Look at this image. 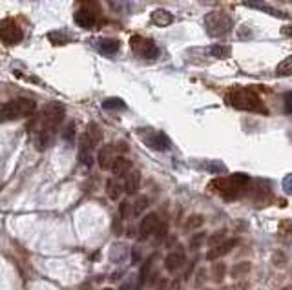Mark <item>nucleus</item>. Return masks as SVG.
I'll return each instance as SVG.
<instances>
[{"instance_id": "2", "label": "nucleus", "mask_w": 292, "mask_h": 290, "mask_svg": "<svg viewBox=\"0 0 292 290\" xmlns=\"http://www.w3.org/2000/svg\"><path fill=\"white\" fill-rule=\"evenodd\" d=\"M226 102L236 110H243V112H254V113H268L263 100L256 95L254 91L248 88H234L226 95Z\"/></svg>"}, {"instance_id": "12", "label": "nucleus", "mask_w": 292, "mask_h": 290, "mask_svg": "<svg viewBox=\"0 0 292 290\" xmlns=\"http://www.w3.org/2000/svg\"><path fill=\"white\" fill-rule=\"evenodd\" d=\"M97 17H99L97 13L90 11V9H84V8H79L75 11V15H73V18H75V24L80 26V28H84V29L93 28V26H95V22H97Z\"/></svg>"}, {"instance_id": "7", "label": "nucleus", "mask_w": 292, "mask_h": 290, "mask_svg": "<svg viewBox=\"0 0 292 290\" xmlns=\"http://www.w3.org/2000/svg\"><path fill=\"white\" fill-rule=\"evenodd\" d=\"M139 135H141L142 142H144L148 148L155 150V152H166L172 146L168 135L163 132H155V130L146 128V130H139Z\"/></svg>"}, {"instance_id": "31", "label": "nucleus", "mask_w": 292, "mask_h": 290, "mask_svg": "<svg viewBox=\"0 0 292 290\" xmlns=\"http://www.w3.org/2000/svg\"><path fill=\"white\" fill-rule=\"evenodd\" d=\"M225 236H226V230H217V232H214L212 236H208V241H206V243H208V246H216L225 241Z\"/></svg>"}, {"instance_id": "32", "label": "nucleus", "mask_w": 292, "mask_h": 290, "mask_svg": "<svg viewBox=\"0 0 292 290\" xmlns=\"http://www.w3.org/2000/svg\"><path fill=\"white\" fill-rule=\"evenodd\" d=\"M77 4H79V8L90 9V11L97 13V15L100 13V8H99V4H97V0H77Z\"/></svg>"}, {"instance_id": "10", "label": "nucleus", "mask_w": 292, "mask_h": 290, "mask_svg": "<svg viewBox=\"0 0 292 290\" xmlns=\"http://www.w3.org/2000/svg\"><path fill=\"white\" fill-rule=\"evenodd\" d=\"M117 146L113 144H106L99 150V155H97V161H99V166L102 170H112L113 162L117 161V157H121V155H117Z\"/></svg>"}, {"instance_id": "23", "label": "nucleus", "mask_w": 292, "mask_h": 290, "mask_svg": "<svg viewBox=\"0 0 292 290\" xmlns=\"http://www.w3.org/2000/svg\"><path fill=\"white\" fill-rule=\"evenodd\" d=\"M148 208V197H144V195H139L137 199L132 203V217H139L142 214V212Z\"/></svg>"}, {"instance_id": "16", "label": "nucleus", "mask_w": 292, "mask_h": 290, "mask_svg": "<svg viewBox=\"0 0 292 290\" xmlns=\"http://www.w3.org/2000/svg\"><path fill=\"white\" fill-rule=\"evenodd\" d=\"M183 265H184L183 252H172V254H168L166 259H164V268H166L168 272H177Z\"/></svg>"}, {"instance_id": "39", "label": "nucleus", "mask_w": 292, "mask_h": 290, "mask_svg": "<svg viewBox=\"0 0 292 290\" xmlns=\"http://www.w3.org/2000/svg\"><path fill=\"white\" fill-rule=\"evenodd\" d=\"M204 272L206 270H199V274H197V285L201 286V283H203V279H204Z\"/></svg>"}, {"instance_id": "27", "label": "nucleus", "mask_w": 292, "mask_h": 290, "mask_svg": "<svg viewBox=\"0 0 292 290\" xmlns=\"http://www.w3.org/2000/svg\"><path fill=\"white\" fill-rule=\"evenodd\" d=\"M276 73L280 75V77H288V75H292V55L287 58H283V60L278 64Z\"/></svg>"}, {"instance_id": "28", "label": "nucleus", "mask_w": 292, "mask_h": 290, "mask_svg": "<svg viewBox=\"0 0 292 290\" xmlns=\"http://www.w3.org/2000/svg\"><path fill=\"white\" fill-rule=\"evenodd\" d=\"M204 241H206V234H204V232L194 234V236L190 237V241H188V248H190V250H199L201 246L204 245Z\"/></svg>"}, {"instance_id": "29", "label": "nucleus", "mask_w": 292, "mask_h": 290, "mask_svg": "<svg viewBox=\"0 0 292 290\" xmlns=\"http://www.w3.org/2000/svg\"><path fill=\"white\" fill-rule=\"evenodd\" d=\"M225 274H226V266L225 263H216L212 268V278L216 283H221L225 279Z\"/></svg>"}, {"instance_id": "11", "label": "nucleus", "mask_w": 292, "mask_h": 290, "mask_svg": "<svg viewBox=\"0 0 292 290\" xmlns=\"http://www.w3.org/2000/svg\"><path fill=\"white\" fill-rule=\"evenodd\" d=\"M238 243H239L238 239H225L223 243H219V245L210 246V250L206 252V259H208V261H217L219 257H223V256H226V254L232 252Z\"/></svg>"}, {"instance_id": "3", "label": "nucleus", "mask_w": 292, "mask_h": 290, "mask_svg": "<svg viewBox=\"0 0 292 290\" xmlns=\"http://www.w3.org/2000/svg\"><path fill=\"white\" fill-rule=\"evenodd\" d=\"M251 184V177L246 174H234L225 179H216L212 181V188L225 197L226 201L238 199L239 195L245 194V190Z\"/></svg>"}, {"instance_id": "41", "label": "nucleus", "mask_w": 292, "mask_h": 290, "mask_svg": "<svg viewBox=\"0 0 292 290\" xmlns=\"http://www.w3.org/2000/svg\"><path fill=\"white\" fill-rule=\"evenodd\" d=\"M105 290H112V288H105Z\"/></svg>"}, {"instance_id": "4", "label": "nucleus", "mask_w": 292, "mask_h": 290, "mask_svg": "<svg viewBox=\"0 0 292 290\" xmlns=\"http://www.w3.org/2000/svg\"><path fill=\"white\" fill-rule=\"evenodd\" d=\"M37 104L31 99H15L0 106V122H9V120H17L22 117H31L35 115Z\"/></svg>"}, {"instance_id": "30", "label": "nucleus", "mask_w": 292, "mask_h": 290, "mask_svg": "<svg viewBox=\"0 0 292 290\" xmlns=\"http://www.w3.org/2000/svg\"><path fill=\"white\" fill-rule=\"evenodd\" d=\"M203 216H199V214H194V216L188 217V221L184 223V230H194V228H199L201 224H203Z\"/></svg>"}, {"instance_id": "19", "label": "nucleus", "mask_w": 292, "mask_h": 290, "mask_svg": "<svg viewBox=\"0 0 292 290\" xmlns=\"http://www.w3.org/2000/svg\"><path fill=\"white\" fill-rule=\"evenodd\" d=\"M132 170H134V166H132V162L124 157H117V161L113 162V166H112V172L115 177H124V175Z\"/></svg>"}, {"instance_id": "26", "label": "nucleus", "mask_w": 292, "mask_h": 290, "mask_svg": "<svg viewBox=\"0 0 292 290\" xmlns=\"http://www.w3.org/2000/svg\"><path fill=\"white\" fill-rule=\"evenodd\" d=\"M210 55L212 57H216V58H228L230 57V48L228 46H221V44H214V46H210Z\"/></svg>"}, {"instance_id": "25", "label": "nucleus", "mask_w": 292, "mask_h": 290, "mask_svg": "<svg viewBox=\"0 0 292 290\" xmlns=\"http://www.w3.org/2000/svg\"><path fill=\"white\" fill-rule=\"evenodd\" d=\"M252 270V265L248 261H243V263H238V265L232 266V272H230V276H232L234 279L238 278H243V276H246V274Z\"/></svg>"}, {"instance_id": "18", "label": "nucleus", "mask_w": 292, "mask_h": 290, "mask_svg": "<svg viewBox=\"0 0 292 290\" xmlns=\"http://www.w3.org/2000/svg\"><path fill=\"white\" fill-rule=\"evenodd\" d=\"M150 18L155 26H161V28L170 26L172 22H174V15H172L170 11H166V9H155V11H152Z\"/></svg>"}, {"instance_id": "20", "label": "nucleus", "mask_w": 292, "mask_h": 290, "mask_svg": "<svg viewBox=\"0 0 292 290\" xmlns=\"http://www.w3.org/2000/svg\"><path fill=\"white\" fill-rule=\"evenodd\" d=\"M84 137H86L88 141L92 142L93 146H99V142L102 141V130L99 128V126L95 125V122H92V125H88V128H86V132L82 133Z\"/></svg>"}, {"instance_id": "36", "label": "nucleus", "mask_w": 292, "mask_h": 290, "mask_svg": "<svg viewBox=\"0 0 292 290\" xmlns=\"http://www.w3.org/2000/svg\"><path fill=\"white\" fill-rule=\"evenodd\" d=\"M283 106H285V112L292 113V91L283 93Z\"/></svg>"}, {"instance_id": "22", "label": "nucleus", "mask_w": 292, "mask_h": 290, "mask_svg": "<svg viewBox=\"0 0 292 290\" xmlns=\"http://www.w3.org/2000/svg\"><path fill=\"white\" fill-rule=\"evenodd\" d=\"M102 108L113 112V110H126V102L119 97H110V99L102 100Z\"/></svg>"}, {"instance_id": "40", "label": "nucleus", "mask_w": 292, "mask_h": 290, "mask_svg": "<svg viewBox=\"0 0 292 290\" xmlns=\"http://www.w3.org/2000/svg\"><path fill=\"white\" fill-rule=\"evenodd\" d=\"M281 290H292V285L290 286H285V288H281Z\"/></svg>"}, {"instance_id": "5", "label": "nucleus", "mask_w": 292, "mask_h": 290, "mask_svg": "<svg viewBox=\"0 0 292 290\" xmlns=\"http://www.w3.org/2000/svg\"><path fill=\"white\" fill-rule=\"evenodd\" d=\"M204 28H206V33H208L210 37H223V35L232 31L234 22L228 13L212 11L204 17Z\"/></svg>"}, {"instance_id": "17", "label": "nucleus", "mask_w": 292, "mask_h": 290, "mask_svg": "<svg viewBox=\"0 0 292 290\" xmlns=\"http://www.w3.org/2000/svg\"><path fill=\"white\" fill-rule=\"evenodd\" d=\"M122 192H124V187H122V182L119 177H113V179H108V181H106V194H108L110 199H113V201L121 199Z\"/></svg>"}, {"instance_id": "15", "label": "nucleus", "mask_w": 292, "mask_h": 290, "mask_svg": "<svg viewBox=\"0 0 292 290\" xmlns=\"http://www.w3.org/2000/svg\"><path fill=\"white\" fill-rule=\"evenodd\" d=\"M245 4L248 6V8H254V9H259V11L263 13H268V15H272V17H287L283 11H280V9H276V8H270V6H267L263 0H245Z\"/></svg>"}, {"instance_id": "33", "label": "nucleus", "mask_w": 292, "mask_h": 290, "mask_svg": "<svg viewBox=\"0 0 292 290\" xmlns=\"http://www.w3.org/2000/svg\"><path fill=\"white\" fill-rule=\"evenodd\" d=\"M62 139L70 144L73 142V139H75V125L73 122H68L66 128L62 130Z\"/></svg>"}, {"instance_id": "13", "label": "nucleus", "mask_w": 292, "mask_h": 290, "mask_svg": "<svg viewBox=\"0 0 292 290\" xmlns=\"http://www.w3.org/2000/svg\"><path fill=\"white\" fill-rule=\"evenodd\" d=\"M122 187H124V194L134 195L137 194L139 187H141V174L137 170H132L122 177Z\"/></svg>"}, {"instance_id": "24", "label": "nucleus", "mask_w": 292, "mask_h": 290, "mask_svg": "<svg viewBox=\"0 0 292 290\" xmlns=\"http://www.w3.org/2000/svg\"><path fill=\"white\" fill-rule=\"evenodd\" d=\"M48 38H50V42L55 46L68 44V42L71 40V37L66 33V31H50V33H48Z\"/></svg>"}, {"instance_id": "37", "label": "nucleus", "mask_w": 292, "mask_h": 290, "mask_svg": "<svg viewBox=\"0 0 292 290\" xmlns=\"http://www.w3.org/2000/svg\"><path fill=\"white\" fill-rule=\"evenodd\" d=\"M283 190L287 192L288 195H292V174H288L287 177L283 179Z\"/></svg>"}, {"instance_id": "6", "label": "nucleus", "mask_w": 292, "mask_h": 290, "mask_svg": "<svg viewBox=\"0 0 292 290\" xmlns=\"http://www.w3.org/2000/svg\"><path fill=\"white\" fill-rule=\"evenodd\" d=\"M130 46L137 57L144 58V60H154L159 57V48L155 46L154 40L150 38H144L141 35H135V37L130 38Z\"/></svg>"}, {"instance_id": "35", "label": "nucleus", "mask_w": 292, "mask_h": 290, "mask_svg": "<svg viewBox=\"0 0 292 290\" xmlns=\"http://www.w3.org/2000/svg\"><path fill=\"white\" fill-rule=\"evenodd\" d=\"M276 266H285L287 265V256L283 252H274V259H272Z\"/></svg>"}, {"instance_id": "1", "label": "nucleus", "mask_w": 292, "mask_h": 290, "mask_svg": "<svg viewBox=\"0 0 292 290\" xmlns=\"http://www.w3.org/2000/svg\"><path fill=\"white\" fill-rule=\"evenodd\" d=\"M66 110L60 102H50L44 106L40 117L33 119V122L28 126L29 132L37 128V146L40 150H46L48 146L53 144L55 135H57L58 126L62 125Z\"/></svg>"}, {"instance_id": "38", "label": "nucleus", "mask_w": 292, "mask_h": 290, "mask_svg": "<svg viewBox=\"0 0 292 290\" xmlns=\"http://www.w3.org/2000/svg\"><path fill=\"white\" fill-rule=\"evenodd\" d=\"M166 232H168V224L166 223H163L161 226L157 228V232H155V236H157V241H161L164 236H166Z\"/></svg>"}, {"instance_id": "8", "label": "nucleus", "mask_w": 292, "mask_h": 290, "mask_svg": "<svg viewBox=\"0 0 292 290\" xmlns=\"http://www.w3.org/2000/svg\"><path fill=\"white\" fill-rule=\"evenodd\" d=\"M22 37H24V33H22L20 26L13 20V18L0 20V40L4 42V44L15 46L22 40Z\"/></svg>"}, {"instance_id": "21", "label": "nucleus", "mask_w": 292, "mask_h": 290, "mask_svg": "<svg viewBox=\"0 0 292 290\" xmlns=\"http://www.w3.org/2000/svg\"><path fill=\"white\" fill-rule=\"evenodd\" d=\"M152 263H154V259H146L144 263H142L141 270H139V279H137V290H141L142 286L146 285V281H148V276H150V270H152Z\"/></svg>"}, {"instance_id": "9", "label": "nucleus", "mask_w": 292, "mask_h": 290, "mask_svg": "<svg viewBox=\"0 0 292 290\" xmlns=\"http://www.w3.org/2000/svg\"><path fill=\"white\" fill-rule=\"evenodd\" d=\"M159 226H161V219H159L157 214H155V212L146 214V217L141 221V224H139V237H141V239H148L150 236H155Z\"/></svg>"}, {"instance_id": "14", "label": "nucleus", "mask_w": 292, "mask_h": 290, "mask_svg": "<svg viewBox=\"0 0 292 290\" xmlns=\"http://www.w3.org/2000/svg\"><path fill=\"white\" fill-rule=\"evenodd\" d=\"M119 48H121V42L117 40V38H100V40L97 42V50H99V53L106 55V57L115 55L117 51H119Z\"/></svg>"}, {"instance_id": "34", "label": "nucleus", "mask_w": 292, "mask_h": 290, "mask_svg": "<svg viewBox=\"0 0 292 290\" xmlns=\"http://www.w3.org/2000/svg\"><path fill=\"white\" fill-rule=\"evenodd\" d=\"M225 170V164H221V162H208L206 164V172H210V174H223Z\"/></svg>"}]
</instances>
